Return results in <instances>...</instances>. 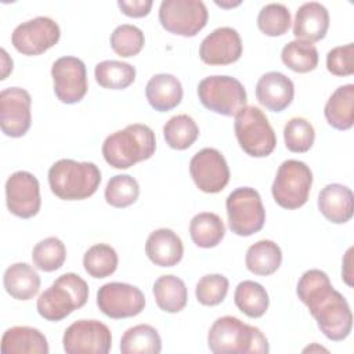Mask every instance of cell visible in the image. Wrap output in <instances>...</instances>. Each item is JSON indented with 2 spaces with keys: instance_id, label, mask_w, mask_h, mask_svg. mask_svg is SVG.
<instances>
[{
  "instance_id": "40",
  "label": "cell",
  "mask_w": 354,
  "mask_h": 354,
  "mask_svg": "<svg viewBox=\"0 0 354 354\" xmlns=\"http://www.w3.org/2000/svg\"><path fill=\"white\" fill-rule=\"evenodd\" d=\"M285 145L290 152H307L315 140L313 124L304 118H292L283 127Z\"/></svg>"
},
{
  "instance_id": "34",
  "label": "cell",
  "mask_w": 354,
  "mask_h": 354,
  "mask_svg": "<svg viewBox=\"0 0 354 354\" xmlns=\"http://www.w3.org/2000/svg\"><path fill=\"white\" fill-rule=\"evenodd\" d=\"M118 253L106 243H95L90 246L83 256V267L86 272L97 279L112 275L118 268Z\"/></svg>"
},
{
  "instance_id": "17",
  "label": "cell",
  "mask_w": 354,
  "mask_h": 354,
  "mask_svg": "<svg viewBox=\"0 0 354 354\" xmlns=\"http://www.w3.org/2000/svg\"><path fill=\"white\" fill-rule=\"evenodd\" d=\"M6 203L8 210L19 218H30L40 210V184L29 171L12 173L6 181Z\"/></svg>"
},
{
  "instance_id": "23",
  "label": "cell",
  "mask_w": 354,
  "mask_h": 354,
  "mask_svg": "<svg viewBox=\"0 0 354 354\" xmlns=\"http://www.w3.org/2000/svg\"><path fill=\"white\" fill-rule=\"evenodd\" d=\"M145 97L155 111H171L183 100L181 82L170 73L153 75L145 86Z\"/></svg>"
},
{
  "instance_id": "33",
  "label": "cell",
  "mask_w": 354,
  "mask_h": 354,
  "mask_svg": "<svg viewBox=\"0 0 354 354\" xmlns=\"http://www.w3.org/2000/svg\"><path fill=\"white\" fill-rule=\"evenodd\" d=\"M199 136V127L195 120L185 115H176L170 118L163 126V137L166 144L177 151L189 148Z\"/></svg>"
},
{
  "instance_id": "38",
  "label": "cell",
  "mask_w": 354,
  "mask_h": 354,
  "mask_svg": "<svg viewBox=\"0 0 354 354\" xmlns=\"http://www.w3.org/2000/svg\"><path fill=\"white\" fill-rule=\"evenodd\" d=\"M290 11L281 3L266 4L257 15V26L266 35L271 37L285 35L290 28Z\"/></svg>"
},
{
  "instance_id": "30",
  "label": "cell",
  "mask_w": 354,
  "mask_h": 354,
  "mask_svg": "<svg viewBox=\"0 0 354 354\" xmlns=\"http://www.w3.org/2000/svg\"><path fill=\"white\" fill-rule=\"evenodd\" d=\"M162 350V339L158 330L140 324L129 328L120 339V351L123 354H158Z\"/></svg>"
},
{
  "instance_id": "1",
  "label": "cell",
  "mask_w": 354,
  "mask_h": 354,
  "mask_svg": "<svg viewBox=\"0 0 354 354\" xmlns=\"http://www.w3.org/2000/svg\"><path fill=\"white\" fill-rule=\"evenodd\" d=\"M296 293L329 340L340 342L350 335L353 328L350 306L344 296L332 286L324 271L317 268L306 271L297 282Z\"/></svg>"
},
{
  "instance_id": "25",
  "label": "cell",
  "mask_w": 354,
  "mask_h": 354,
  "mask_svg": "<svg viewBox=\"0 0 354 354\" xmlns=\"http://www.w3.org/2000/svg\"><path fill=\"white\" fill-rule=\"evenodd\" d=\"M6 292L17 300H30L40 289V277L28 263L11 264L3 275Z\"/></svg>"
},
{
  "instance_id": "44",
  "label": "cell",
  "mask_w": 354,
  "mask_h": 354,
  "mask_svg": "<svg viewBox=\"0 0 354 354\" xmlns=\"http://www.w3.org/2000/svg\"><path fill=\"white\" fill-rule=\"evenodd\" d=\"M351 253H353V248H350L346 253V257H344V261H343V268H342V275H343V279L344 282L348 285V286H353V281H351V277H353V272H351Z\"/></svg>"
},
{
  "instance_id": "13",
  "label": "cell",
  "mask_w": 354,
  "mask_h": 354,
  "mask_svg": "<svg viewBox=\"0 0 354 354\" xmlns=\"http://www.w3.org/2000/svg\"><path fill=\"white\" fill-rule=\"evenodd\" d=\"M61 37L58 24L48 17H36L19 24L12 35L14 48L24 55H40L55 46Z\"/></svg>"
},
{
  "instance_id": "8",
  "label": "cell",
  "mask_w": 354,
  "mask_h": 354,
  "mask_svg": "<svg viewBox=\"0 0 354 354\" xmlns=\"http://www.w3.org/2000/svg\"><path fill=\"white\" fill-rule=\"evenodd\" d=\"M198 97L206 109L223 116H235L248 101L243 84L225 75L202 79L198 84Z\"/></svg>"
},
{
  "instance_id": "42",
  "label": "cell",
  "mask_w": 354,
  "mask_h": 354,
  "mask_svg": "<svg viewBox=\"0 0 354 354\" xmlns=\"http://www.w3.org/2000/svg\"><path fill=\"white\" fill-rule=\"evenodd\" d=\"M326 68L335 76H350L354 73V44L333 47L326 55Z\"/></svg>"
},
{
  "instance_id": "11",
  "label": "cell",
  "mask_w": 354,
  "mask_h": 354,
  "mask_svg": "<svg viewBox=\"0 0 354 354\" xmlns=\"http://www.w3.org/2000/svg\"><path fill=\"white\" fill-rule=\"evenodd\" d=\"M62 344L66 354H106L112 347V335L101 321L79 319L65 329Z\"/></svg>"
},
{
  "instance_id": "2",
  "label": "cell",
  "mask_w": 354,
  "mask_h": 354,
  "mask_svg": "<svg viewBox=\"0 0 354 354\" xmlns=\"http://www.w3.org/2000/svg\"><path fill=\"white\" fill-rule=\"evenodd\" d=\"M207 346L214 354H267L268 340L264 333L232 315L217 318L209 329Z\"/></svg>"
},
{
  "instance_id": "15",
  "label": "cell",
  "mask_w": 354,
  "mask_h": 354,
  "mask_svg": "<svg viewBox=\"0 0 354 354\" xmlns=\"http://www.w3.org/2000/svg\"><path fill=\"white\" fill-rule=\"evenodd\" d=\"M55 97L64 104H76L87 93V72L84 62L77 57H61L51 66Z\"/></svg>"
},
{
  "instance_id": "39",
  "label": "cell",
  "mask_w": 354,
  "mask_h": 354,
  "mask_svg": "<svg viewBox=\"0 0 354 354\" xmlns=\"http://www.w3.org/2000/svg\"><path fill=\"white\" fill-rule=\"evenodd\" d=\"M109 41L112 50L118 55L129 58L137 55L142 50L145 44V37L142 30L136 25L123 24L113 29Z\"/></svg>"
},
{
  "instance_id": "10",
  "label": "cell",
  "mask_w": 354,
  "mask_h": 354,
  "mask_svg": "<svg viewBox=\"0 0 354 354\" xmlns=\"http://www.w3.org/2000/svg\"><path fill=\"white\" fill-rule=\"evenodd\" d=\"M209 12L201 0H163L159 22L167 32L184 37L196 36L207 24Z\"/></svg>"
},
{
  "instance_id": "20",
  "label": "cell",
  "mask_w": 354,
  "mask_h": 354,
  "mask_svg": "<svg viewBox=\"0 0 354 354\" xmlns=\"http://www.w3.org/2000/svg\"><path fill=\"white\" fill-rule=\"evenodd\" d=\"M329 28V12L318 1H308L299 7L293 22V35L297 40L319 41Z\"/></svg>"
},
{
  "instance_id": "45",
  "label": "cell",
  "mask_w": 354,
  "mask_h": 354,
  "mask_svg": "<svg viewBox=\"0 0 354 354\" xmlns=\"http://www.w3.org/2000/svg\"><path fill=\"white\" fill-rule=\"evenodd\" d=\"M1 55H3V68H4V71H3V80L7 77V75H8V72L10 71H12V59L11 58H8V55H7V53H6V50L4 48H1Z\"/></svg>"
},
{
  "instance_id": "36",
  "label": "cell",
  "mask_w": 354,
  "mask_h": 354,
  "mask_svg": "<svg viewBox=\"0 0 354 354\" xmlns=\"http://www.w3.org/2000/svg\"><path fill=\"white\" fill-rule=\"evenodd\" d=\"M66 259V248L57 236H48L39 241L32 250V260L36 268L44 272H53L62 267Z\"/></svg>"
},
{
  "instance_id": "41",
  "label": "cell",
  "mask_w": 354,
  "mask_h": 354,
  "mask_svg": "<svg viewBox=\"0 0 354 354\" xmlns=\"http://www.w3.org/2000/svg\"><path fill=\"white\" fill-rule=\"evenodd\" d=\"M230 282L221 274H207L202 277L195 288L196 300L203 306L220 304L228 293Z\"/></svg>"
},
{
  "instance_id": "5",
  "label": "cell",
  "mask_w": 354,
  "mask_h": 354,
  "mask_svg": "<svg viewBox=\"0 0 354 354\" xmlns=\"http://www.w3.org/2000/svg\"><path fill=\"white\" fill-rule=\"evenodd\" d=\"M88 299L87 282L75 272L59 275L50 288L40 293L36 308L40 317L58 322L75 310L82 308Z\"/></svg>"
},
{
  "instance_id": "31",
  "label": "cell",
  "mask_w": 354,
  "mask_h": 354,
  "mask_svg": "<svg viewBox=\"0 0 354 354\" xmlns=\"http://www.w3.org/2000/svg\"><path fill=\"white\" fill-rule=\"evenodd\" d=\"M234 301L238 310L250 318L263 317L270 304L266 288L254 281L239 282L235 288Z\"/></svg>"
},
{
  "instance_id": "26",
  "label": "cell",
  "mask_w": 354,
  "mask_h": 354,
  "mask_svg": "<svg viewBox=\"0 0 354 354\" xmlns=\"http://www.w3.org/2000/svg\"><path fill=\"white\" fill-rule=\"evenodd\" d=\"M326 122L336 130H348L354 123V84L337 87L325 104Z\"/></svg>"
},
{
  "instance_id": "46",
  "label": "cell",
  "mask_w": 354,
  "mask_h": 354,
  "mask_svg": "<svg viewBox=\"0 0 354 354\" xmlns=\"http://www.w3.org/2000/svg\"><path fill=\"white\" fill-rule=\"evenodd\" d=\"M216 4L217 6H220V7H225V8H230V7H235V6H239L241 4V1H236V3H220V1H216Z\"/></svg>"
},
{
  "instance_id": "32",
  "label": "cell",
  "mask_w": 354,
  "mask_h": 354,
  "mask_svg": "<svg viewBox=\"0 0 354 354\" xmlns=\"http://www.w3.org/2000/svg\"><path fill=\"white\" fill-rule=\"evenodd\" d=\"M94 76L104 88L123 90L136 80V68L123 61L106 59L95 65Z\"/></svg>"
},
{
  "instance_id": "12",
  "label": "cell",
  "mask_w": 354,
  "mask_h": 354,
  "mask_svg": "<svg viewBox=\"0 0 354 354\" xmlns=\"http://www.w3.org/2000/svg\"><path fill=\"white\" fill-rule=\"evenodd\" d=\"M97 306L104 315L112 319L130 318L144 310L145 296L134 285L108 282L97 292Z\"/></svg>"
},
{
  "instance_id": "18",
  "label": "cell",
  "mask_w": 354,
  "mask_h": 354,
  "mask_svg": "<svg viewBox=\"0 0 354 354\" xmlns=\"http://www.w3.org/2000/svg\"><path fill=\"white\" fill-rule=\"evenodd\" d=\"M242 55L239 33L230 26H221L209 33L199 46V57L207 65H230Z\"/></svg>"
},
{
  "instance_id": "9",
  "label": "cell",
  "mask_w": 354,
  "mask_h": 354,
  "mask_svg": "<svg viewBox=\"0 0 354 354\" xmlns=\"http://www.w3.org/2000/svg\"><path fill=\"white\" fill-rule=\"evenodd\" d=\"M230 230L239 236L259 232L266 223V210L260 194L250 187L234 189L225 201Z\"/></svg>"
},
{
  "instance_id": "16",
  "label": "cell",
  "mask_w": 354,
  "mask_h": 354,
  "mask_svg": "<svg viewBox=\"0 0 354 354\" xmlns=\"http://www.w3.org/2000/svg\"><path fill=\"white\" fill-rule=\"evenodd\" d=\"M30 94L21 87H7L0 93V126L7 137L19 138L32 123Z\"/></svg>"
},
{
  "instance_id": "6",
  "label": "cell",
  "mask_w": 354,
  "mask_h": 354,
  "mask_svg": "<svg viewBox=\"0 0 354 354\" xmlns=\"http://www.w3.org/2000/svg\"><path fill=\"white\" fill-rule=\"evenodd\" d=\"M234 131L239 147L249 156L266 158L275 149V131L264 112L254 105H246L235 115Z\"/></svg>"
},
{
  "instance_id": "21",
  "label": "cell",
  "mask_w": 354,
  "mask_h": 354,
  "mask_svg": "<svg viewBox=\"0 0 354 354\" xmlns=\"http://www.w3.org/2000/svg\"><path fill=\"white\" fill-rule=\"evenodd\" d=\"M145 254L159 267L178 264L184 254L181 238L170 228H159L149 234L145 242Z\"/></svg>"
},
{
  "instance_id": "3",
  "label": "cell",
  "mask_w": 354,
  "mask_h": 354,
  "mask_svg": "<svg viewBox=\"0 0 354 354\" xmlns=\"http://www.w3.org/2000/svg\"><path fill=\"white\" fill-rule=\"evenodd\" d=\"M156 149L153 130L141 123H133L109 134L102 144L105 162L115 169H129L149 159Z\"/></svg>"
},
{
  "instance_id": "22",
  "label": "cell",
  "mask_w": 354,
  "mask_h": 354,
  "mask_svg": "<svg viewBox=\"0 0 354 354\" xmlns=\"http://www.w3.org/2000/svg\"><path fill=\"white\" fill-rule=\"evenodd\" d=\"M318 209L333 224H344L353 217L354 195L343 184H328L318 195Z\"/></svg>"
},
{
  "instance_id": "37",
  "label": "cell",
  "mask_w": 354,
  "mask_h": 354,
  "mask_svg": "<svg viewBox=\"0 0 354 354\" xmlns=\"http://www.w3.org/2000/svg\"><path fill=\"white\" fill-rule=\"evenodd\" d=\"M140 195L137 180L129 174H116L109 178L105 187V201L108 205L123 209L133 205Z\"/></svg>"
},
{
  "instance_id": "4",
  "label": "cell",
  "mask_w": 354,
  "mask_h": 354,
  "mask_svg": "<svg viewBox=\"0 0 354 354\" xmlns=\"http://www.w3.org/2000/svg\"><path fill=\"white\" fill-rule=\"evenodd\" d=\"M101 184V171L93 162L59 159L48 170L51 192L64 201H82L95 194Z\"/></svg>"
},
{
  "instance_id": "19",
  "label": "cell",
  "mask_w": 354,
  "mask_h": 354,
  "mask_svg": "<svg viewBox=\"0 0 354 354\" xmlns=\"http://www.w3.org/2000/svg\"><path fill=\"white\" fill-rule=\"evenodd\" d=\"M293 97V82L281 72H267L257 80L256 98L271 112H282L286 109L292 104Z\"/></svg>"
},
{
  "instance_id": "7",
  "label": "cell",
  "mask_w": 354,
  "mask_h": 354,
  "mask_svg": "<svg viewBox=\"0 0 354 354\" xmlns=\"http://www.w3.org/2000/svg\"><path fill=\"white\" fill-rule=\"evenodd\" d=\"M311 185L313 173L310 167L301 160L288 159L277 170L271 194L281 207L293 210L307 202Z\"/></svg>"
},
{
  "instance_id": "28",
  "label": "cell",
  "mask_w": 354,
  "mask_h": 354,
  "mask_svg": "<svg viewBox=\"0 0 354 354\" xmlns=\"http://www.w3.org/2000/svg\"><path fill=\"white\" fill-rule=\"evenodd\" d=\"M282 263L281 248L270 239H261L249 246L245 257L246 268L254 274L267 277L274 274Z\"/></svg>"
},
{
  "instance_id": "35",
  "label": "cell",
  "mask_w": 354,
  "mask_h": 354,
  "mask_svg": "<svg viewBox=\"0 0 354 354\" xmlns=\"http://www.w3.org/2000/svg\"><path fill=\"white\" fill-rule=\"evenodd\" d=\"M281 59L290 71L307 73L318 65V50L313 43L296 39L283 46Z\"/></svg>"
},
{
  "instance_id": "29",
  "label": "cell",
  "mask_w": 354,
  "mask_h": 354,
  "mask_svg": "<svg viewBox=\"0 0 354 354\" xmlns=\"http://www.w3.org/2000/svg\"><path fill=\"white\" fill-rule=\"evenodd\" d=\"M189 235L196 246L210 249L223 241L225 235V225L218 214L202 212L192 217L189 223Z\"/></svg>"
},
{
  "instance_id": "24",
  "label": "cell",
  "mask_w": 354,
  "mask_h": 354,
  "mask_svg": "<svg viewBox=\"0 0 354 354\" xmlns=\"http://www.w3.org/2000/svg\"><path fill=\"white\" fill-rule=\"evenodd\" d=\"M3 354H48L46 336L32 326H12L3 333Z\"/></svg>"
},
{
  "instance_id": "43",
  "label": "cell",
  "mask_w": 354,
  "mask_h": 354,
  "mask_svg": "<svg viewBox=\"0 0 354 354\" xmlns=\"http://www.w3.org/2000/svg\"><path fill=\"white\" fill-rule=\"evenodd\" d=\"M118 6L127 17L142 18L149 14L152 8V0H119Z\"/></svg>"
},
{
  "instance_id": "14",
  "label": "cell",
  "mask_w": 354,
  "mask_h": 354,
  "mask_svg": "<svg viewBox=\"0 0 354 354\" xmlns=\"http://www.w3.org/2000/svg\"><path fill=\"white\" fill-rule=\"evenodd\" d=\"M189 174L195 185L206 194L221 192L230 181V167L216 148H203L189 160Z\"/></svg>"
},
{
  "instance_id": "27",
  "label": "cell",
  "mask_w": 354,
  "mask_h": 354,
  "mask_svg": "<svg viewBox=\"0 0 354 354\" xmlns=\"http://www.w3.org/2000/svg\"><path fill=\"white\" fill-rule=\"evenodd\" d=\"M156 306L165 313H180L187 306L188 290L184 281L176 275L159 277L152 288Z\"/></svg>"
}]
</instances>
